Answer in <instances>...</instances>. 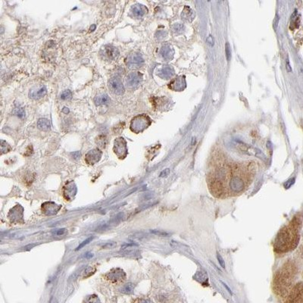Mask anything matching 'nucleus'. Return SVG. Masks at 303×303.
Listing matches in <instances>:
<instances>
[{
	"label": "nucleus",
	"instance_id": "33",
	"mask_svg": "<svg viewBox=\"0 0 303 303\" xmlns=\"http://www.w3.org/2000/svg\"><path fill=\"white\" fill-rule=\"evenodd\" d=\"M115 246H116V243H107V244H106V246H103V248H113Z\"/></svg>",
	"mask_w": 303,
	"mask_h": 303
},
{
	"label": "nucleus",
	"instance_id": "5",
	"mask_svg": "<svg viewBox=\"0 0 303 303\" xmlns=\"http://www.w3.org/2000/svg\"><path fill=\"white\" fill-rule=\"evenodd\" d=\"M114 152L121 159L126 157L127 154V142L123 137H118L114 143Z\"/></svg>",
	"mask_w": 303,
	"mask_h": 303
},
{
	"label": "nucleus",
	"instance_id": "8",
	"mask_svg": "<svg viewBox=\"0 0 303 303\" xmlns=\"http://www.w3.org/2000/svg\"><path fill=\"white\" fill-rule=\"evenodd\" d=\"M46 93H47V89L44 85L34 86L30 90L29 97L33 99H39L45 96Z\"/></svg>",
	"mask_w": 303,
	"mask_h": 303
},
{
	"label": "nucleus",
	"instance_id": "32",
	"mask_svg": "<svg viewBox=\"0 0 303 303\" xmlns=\"http://www.w3.org/2000/svg\"><path fill=\"white\" fill-rule=\"evenodd\" d=\"M220 283H221V284H222V285H223V286H224V288H225V289H226V290H227V291H228V293H230V295H233V293H232L231 290H230V288H229V287H228V286H227V284H225V283H224V282H223V281H220Z\"/></svg>",
	"mask_w": 303,
	"mask_h": 303
},
{
	"label": "nucleus",
	"instance_id": "36",
	"mask_svg": "<svg viewBox=\"0 0 303 303\" xmlns=\"http://www.w3.org/2000/svg\"><path fill=\"white\" fill-rule=\"evenodd\" d=\"M275 20H276V21H274V25H275V28H277V24H278V21H279V17H278V15H277V16H276Z\"/></svg>",
	"mask_w": 303,
	"mask_h": 303
},
{
	"label": "nucleus",
	"instance_id": "38",
	"mask_svg": "<svg viewBox=\"0 0 303 303\" xmlns=\"http://www.w3.org/2000/svg\"><path fill=\"white\" fill-rule=\"evenodd\" d=\"M62 112H63L64 113H65V114H67V113H68V112H69V110H68V108L65 107V108H64V109H63V110H62Z\"/></svg>",
	"mask_w": 303,
	"mask_h": 303
},
{
	"label": "nucleus",
	"instance_id": "25",
	"mask_svg": "<svg viewBox=\"0 0 303 303\" xmlns=\"http://www.w3.org/2000/svg\"><path fill=\"white\" fill-rule=\"evenodd\" d=\"M92 240H93V237H92L87 238L86 240H84V241H83V243H80V244L79 246H78V247L76 249V250H79V249H80L81 248H83V247L84 246H86V245H87L88 243H90V242L92 241Z\"/></svg>",
	"mask_w": 303,
	"mask_h": 303
},
{
	"label": "nucleus",
	"instance_id": "11",
	"mask_svg": "<svg viewBox=\"0 0 303 303\" xmlns=\"http://www.w3.org/2000/svg\"><path fill=\"white\" fill-rule=\"evenodd\" d=\"M131 12L136 18H141L147 12V8L143 5L136 3L131 7Z\"/></svg>",
	"mask_w": 303,
	"mask_h": 303
},
{
	"label": "nucleus",
	"instance_id": "41",
	"mask_svg": "<svg viewBox=\"0 0 303 303\" xmlns=\"http://www.w3.org/2000/svg\"><path fill=\"white\" fill-rule=\"evenodd\" d=\"M95 28H96V26L95 25H93V26L92 27V28H90V31H92L93 29H95Z\"/></svg>",
	"mask_w": 303,
	"mask_h": 303
},
{
	"label": "nucleus",
	"instance_id": "23",
	"mask_svg": "<svg viewBox=\"0 0 303 303\" xmlns=\"http://www.w3.org/2000/svg\"><path fill=\"white\" fill-rule=\"evenodd\" d=\"M151 233L153 234H156V235H157V236H161V237H168V236L170 235V234H169V233H168V232H165V231H162V230H151Z\"/></svg>",
	"mask_w": 303,
	"mask_h": 303
},
{
	"label": "nucleus",
	"instance_id": "2",
	"mask_svg": "<svg viewBox=\"0 0 303 303\" xmlns=\"http://www.w3.org/2000/svg\"><path fill=\"white\" fill-rule=\"evenodd\" d=\"M234 146H235L239 150L242 151L243 153H246V154L249 155V156H256L257 158H259V159H264V160L266 159V157L264 155V153H263L260 149H258V148H255L253 147V146H249V145L243 143V142L240 141V140H235V141H234Z\"/></svg>",
	"mask_w": 303,
	"mask_h": 303
},
{
	"label": "nucleus",
	"instance_id": "10",
	"mask_svg": "<svg viewBox=\"0 0 303 303\" xmlns=\"http://www.w3.org/2000/svg\"><path fill=\"white\" fill-rule=\"evenodd\" d=\"M230 188L236 192L244 190V181L240 177H234L230 180Z\"/></svg>",
	"mask_w": 303,
	"mask_h": 303
},
{
	"label": "nucleus",
	"instance_id": "12",
	"mask_svg": "<svg viewBox=\"0 0 303 303\" xmlns=\"http://www.w3.org/2000/svg\"><path fill=\"white\" fill-rule=\"evenodd\" d=\"M289 303H303V290L296 288L289 299Z\"/></svg>",
	"mask_w": 303,
	"mask_h": 303
},
{
	"label": "nucleus",
	"instance_id": "26",
	"mask_svg": "<svg viewBox=\"0 0 303 303\" xmlns=\"http://www.w3.org/2000/svg\"><path fill=\"white\" fill-rule=\"evenodd\" d=\"M217 261H218V263L220 264V265L223 268H224V269H225V267H226L225 261H224V260L223 259L222 256L220 255L219 253H217Z\"/></svg>",
	"mask_w": 303,
	"mask_h": 303
},
{
	"label": "nucleus",
	"instance_id": "29",
	"mask_svg": "<svg viewBox=\"0 0 303 303\" xmlns=\"http://www.w3.org/2000/svg\"><path fill=\"white\" fill-rule=\"evenodd\" d=\"M206 41H207V43L208 44V45H211V46H213V45H214V38H213V36H211V35L208 36Z\"/></svg>",
	"mask_w": 303,
	"mask_h": 303
},
{
	"label": "nucleus",
	"instance_id": "39",
	"mask_svg": "<svg viewBox=\"0 0 303 303\" xmlns=\"http://www.w3.org/2000/svg\"><path fill=\"white\" fill-rule=\"evenodd\" d=\"M140 303H152V302H151L149 301V300L144 299V300H142L141 302H140Z\"/></svg>",
	"mask_w": 303,
	"mask_h": 303
},
{
	"label": "nucleus",
	"instance_id": "3",
	"mask_svg": "<svg viewBox=\"0 0 303 303\" xmlns=\"http://www.w3.org/2000/svg\"><path fill=\"white\" fill-rule=\"evenodd\" d=\"M144 63L143 57L139 52H133L127 57L126 65L130 69H136L142 66Z\"/></svg>",
	"mask_w": 303,
	"mask_h": 303
},
{
	"label": "nucleus",
	"instance_id": "19",
	"mask_svg": "<svg viewBox=\"0 0 303 303\" xmlns=\"http://www.w3.org/2000/svg\"><path fill=\"white\" fill-rule=\"evenodd\" d=\"M61 99H63V100H70L72 98V92L71 91L69 90V89H67V90L63 91L61 94Z\"/></svg>",
	"mask_w": 303,
	"mask_h": 303
},
{
	"label": "nucleus",
	"instance_id": "18",
	"mask_svg": "<svg viewBox=\"0 0 303 303\" xmlns=\"http://www.w3.org/2000/svg\"><path fill=\"white\" fill-rule=\"evenodd\" d=\"M96 143L99 145V146L102 148L106 147V144H107V138L106 137V136H99V137L96 139Z\"/></svg>",
	"mask_w": 303,
	"mask_h": 303
},
{
	"label": "nucleus",
	"instance_id": "22",
	"mask_svg": "<svg viewBox=\"0 0 303 303\" xmlns=\"http://www.w3.org/2000/svg\"><path fill=\"white\" fill-rule=\"evenodd\" d=\"M225 53L227 62H230L231 59V49H230V45L228 42H226L225 44Z\"/></svg>",
	"mask_w": 303,
	"mask_h": 303
},
{
	"label": "nucleus",
	"instance_id": "30",
	"mask_svg": "<svg viewBox=\"0 0 303 303\" xmlns=\"http://www.w3.org/2000/svg\"><path fill=\"white\" fill-rule=\"evenodd\" d=\"M169 173H170V169L167 168V169H165V170H162V173H160V175L159 176H160V177H165L168 175Z\"/></svg>",
	"mask_w": 303,
	"mask_h": 303
},
{
	"label": "nucleus",
	"instance_id": "7",
	"mask_svg": "<svg viewBox=\"0 0 303 303\" xmlns=\"http://www.w3.org/2000/svg\"><path fill=\"white\" fill-rule=\"evenodd\" d=\"M142 80H143V75L141 73L138 71H133L130 72L127 75L126 82L127 86L130 88H136L140 84Z\"/></svg>",
	"mask_w": 303,
	"mask_h": 303
},
{
	"label": "nucleus",
	"instance_id": "13",
	"mask_svg": "<svg viewBox=\"0 0 303 303\" xmlns=\"http://www.w3.org/2000/svg\"><path fill=\"white\" fill-rule=\"evenodd\" d=\"M109 102H110V98L106 93H101V94L97 95L94 99V102L96 104V106H97L106 105V104L109 103Z\"/></svg>",
	"mask_w": 303,
	"mask_h": 303
},
{
	"label": "nucleus",
	"instance_id": "31",
	"mask_svg": "<svg viewBox=\"0 0 303 303\" xmlns=\"http://www.w3.org/2000/svg\"><path fill=\"white\" fill-rule=\"evenodd\" d=\"M286 69H287V72H291L292 71V68L290 66V61H289L288 58L287 59V61H286Z\"/></svg>",
	"mask_w": 303,
	"mask_h": 303
},
{
	"label": "nucleus",
	"instance_id": "35",
	"mask_svg": "<svg viewBox=\"0 0 303 303\" xmlns=\"http://www.w3.org/2000/svg\"><path fill=\"white\" fill-rule=\"evenodd\" d=\"M73 156H74V159H77L80 157V153H78V152H76V153H73Z\"/></svg>",
	"mask_w": 303,
	"mask_h": 303
},
{
	"label": "nucleus",
	"instance_id": "16",
	"mask_svg": "<svg viewBox=\"0 0 303 303\" xmlns=\"http://www.w3.org/2000/svg\"><path fill=\"white\" fill-rule=\"evenodd\" d=\"M133 290H134V285L132 283H127L123 287L121 292L126 294H130L133 292Z\"/></svg>",
	"mask_w": 303,
	"mask_h": 303
},
{
	"label": "nucleus",
	"instance_id": "6",
	"mask_svg": "<svg viewBox=\"0 0 303 303\" xmlns=\"http://www.w3.org/2000/svg\"><path fill=\"white\" fill-rule=\"evenodd\" d=\"M109 88L112 93L115 95H123L124 93V86L123 83H122L121 80L119 77H113L109 80Z\"/></svg>",
	"mask_w": 303,
	"mask_h": 303
},
{
	"label": "nucleus",
	"instance_id": "37",
	"mask_svg": "<svg viewBox=\"0 0 303 303\" xmlns=\"http://www.w3.org/2000/svg\"><path fill=\"white\" fill-rule=\"evenodd\" d=\"M92 256H93V255H92L91 252H88V253H86V258H92Z\"/></svg>",
	"mask_w": 303,
	"mask_h": 303
},
{
	"label": "nucleus",
	"instance_id": "20",
	"mask_svg": "<svg viewBox=\"0 0 303 303\" xmlns=\"http://www.w3.org/2000/svg\"><path fill=\"white\" fill-rule=\"evenodd\" d=\"M86 303H101V302L97 296L92 295L86 298Z\"/></svg>",
	"mask_w": 303,
	"mask_h": 303
},
{
	"label": "nucleus",
	"instance_id": "28",
	"mask_svg": "<svg viewBox=\"0 0 303 303\" xmlns=\"http://www.w3.org/2000/svg\"><path fill=\"white\" fill-rule=\"evenodd\" d=\"M294 181H295V179H290V180H289L288 181L286 182L285 184H284V187H285L286 189H288L290 188V186H292L293 184Z\"/></svg>",
	"mask_w": 303,
	"mask_h": 303
},
{
	"label": "nucleus",
	"instance_id": "4",
	"mask_svg": "<svg viewBox=\"0 0 303 303\" xmlns=\"http://www.w3.org/2000/svg\"><path fill=\"white\" fill-rule=\"evenodd\" d=\"M101 56L104 59L109 61H114L118 58L119 51L116 47L112 45H106L102 47L100 50Z\"/></svg>",
	"mask_w": 303,
	"mask_h": 303
},
{
	"label": "nucleus",
	"instance_id": "21",
	"mask_svg": "<svg viewBox=\"0 0 303 303\" xmlns=\"http://www.w3.org/2000/svg\"><path fill=\"white\" fill-rule=\"evenodd\" d=\"M10 150H11V147H10L9 145L4 140H1V152H2V153H8Z\"/></svg>",
	"mask_w": 303,
	"mask_h": 303
},
{
	"label": "nucleus",
	"instance_id": "27",
	"mask_svg": "<svg viewBox=\"0 0 303 303\" xmlns=\"http://www.w3.org/2000/svg\"><path fill=\"white\" fill-rule=\"evenodd\" d=\"M67 232L66 229H59V230H55V231L53 232V235L55 236H62V235H64V234H65Z\"/></svg>",
	"mask_w": 303,
	"mask_h": 303
},
{
	"label": "nucleus",
	"instance_id": "1",
	"mask_svg": "<svg viewBox=\"0 0 303 303\" xmlns=\"http://www.w3.org/2000/svg\"><path fill=\"white\" fill-rule=\"evenodd\" d=\"M151 119L146 115H139L133 118L130 121V128L132 132L139 133L144 131L151 124Z\"/></svg>",
	"mask_w": 303,
	"mask_h": 303
},
{
	"label": "nucleus",
	"instance_id": "15",
	"mask_svg": "<svg viewBox=\"0 0 303 303\" xmlns=\"http://www.w3.org/2000/svg\"><path fill=\"white\" fill-rule=\"evenodd\" d=\"M159 76L162 77V78H165L166 79V78H168L171 76L172 71L170 68H162L160 71H159Z\"/></svg>",
	"mask_w": 303,
	"mask_h": 303
},
{
	"label": "nucleus",
	"instance_id": "17",
	"mask_svg": "<svg viewBox=\"0 0 303 303\" xmlns=\"http://www.w3.org/2000/svg\"><path fill=\"white\" fill-rule=\"evenodd\" d=\"M162 56L164 57L165 59H170V55H171V50H170V47L169 46H164L162 47Z\"/></svg>",
	"mask_w": 303,
	"mask_h": 303
},
{
	"label": "nucleus",
	"instance_id": "9",
	"mask_svg": "<svg viewBox=\"0 0 303 303\" xmlns=\"http://www.w3.org/2000/svg\"><path fill=\"white\" fill-rule=\"evenodd\" d=\"M102 157V152L98 149H94L88 152L86 155V162L89 165H94L99 162Z\"/></svg>",
	"mask_w": 303,
	"mask_h": 303
},
{
	"label": "nucleus",
	"instance_id": "34",
	"mask_svg": "<svg viewBox=\"0 0 303 303\" xmlns=\"http://www.w3.org/2000/svg\"><path fill=\"white\" fill-rule=\"evenodd\" d=\"M136 246V245L135 244H133V243H130V244H124L122 246V249H127V247H131V246Z\"/></svg>",
	"mask_w": 303,
	"mask_h": 303
},
{
	"label": "nucleus",
	"instance_id": "24",
	"mask_svg": "<svg viewBox=\"0 0 303 303\" xmlns=\"http://www.w3.org/2000/svg\"><path fill=\"white\" fill-rule=\"evenodd\" d=\"M14 114L16 115L17 116H18L19 118H22L25 115V110H24L22 108H17V109H15Z\"/></svg>",
	"mask_w": 303,
	"mask_h": 303
},
{
	"label": "nucleus",
	"instance_id": "40",
	"mask_svg": "<svg viewBox=\"0 0 303 303\" xmlns=\"http://www.w3.org/2000/svg\"><path fill=\"white\" fill-rule=\"evenodd\" d=\"M196 143V138L195 137H193V139H192V142H191V144L192 145H194L195 143Z\"/></svg>",
	"mask_w": 303,
	"mask_h": 303
},
{
	"label": "nucleus",
	"instance_id": "14",
	"mask_svg": "<svg viewBox=\"0 0 303 303\" xmlns=\"http://www.w3.org/2000/svg\"><path fill=\"white\" fill-rule=\"evenodd\" d=\"M37 127L42 131H48L51 128L50 121L46 118L39 119L37 121Z\"/></svg>",
	"mask_w": 303,
	"mask_h": 303
}]
</instances>
